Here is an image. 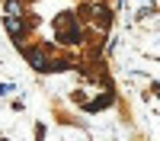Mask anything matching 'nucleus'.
Segmentation results:
<instances>
[{"mask_svg": "<svg viewBox=\"0 0 160 141\" xmlns=\"http://www.w3.org/2000/svg\"><path fill=\"white\" fill-rule=\"evenodd\" d=\"M55 29H58V35H61V42H77V23H74V16L71 13H64V16H58L55 19Z\"/></svg>", "mask_w": 160, "mask_h": 141, "instance_id": "1", "label": "nucleus"}, {"mask_svg": "<svg viewBox=\"0 0 160 141\" xmlns=\"http://www.w3.org/2000/svg\"><path fill=\"white\" fill-rule=\"evenodd\" d=\"M7 16H19V3H16V0L7 3Z\"/></svg>", "mask_w": 160, "mask_h": 141, "instance_id": "2", "label": "nucleus"}]
</instances>
